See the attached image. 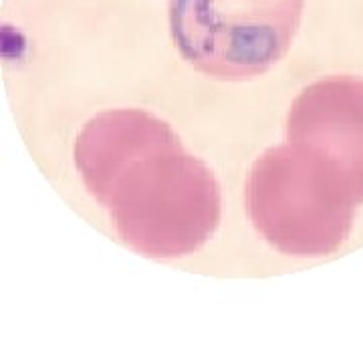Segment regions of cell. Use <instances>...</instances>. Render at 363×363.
<instances>
[{"label":"cell","mask_w":363,"mask_h":363,"mask_svg":"<svg viewBox=\"0 0 363 363\" xmlns=\"http://www.w3.org/2000/svg\"><path fill=\"white\" fill-rule=\"evenodd\" d=\"M73 157L85 190L107 210L119 240L138 255H192L220 224L214 172L150 111L107 109L91 117L79 131Z\"/></svg>","instance_id":"cell-1"},{"label":"cell","mask_w":363,"mask_h":363,"mask_svg":"<svg viewBox=\"0 0 363 363\" xmlns=\"http://www.w3.org/2000/svg\"><path fill=\"white\" fill-rule=\"evenodd\" d=\"M247 212L255 230L289 257H325L350 233V188L291 142L260 154L247 178Z\"/></svg>","instance_id":"cell-2"},{"label":"cell","mask_w":363,"mask_h":363,"mask_svg":"<svg viewBox=\"0 0 363 363\" xmlns=\"http://www.w3.org/2000/svg\"><path fill=\"white\" fill-rule=\"evenodd\" d=\"M303 9L305 0H168L169 33L202 75L247 81L285 59Z\"/></svg>","instance_id":"cell-3"},{"label":"cell","mask_w":363,"mask_h":363,"mask_svg":"<svg viewBox=\"0 0 363 363\" xmlns=\"http://www.w3.org/2000/svg\"><path fill=\"white\" fill-rule=\"evenodd\" d=\"M286 142L323 162L363 200V81L329 77L298 93L286 116Z\"/></svg>","instance_id":"cell-4"}]
</instances>
